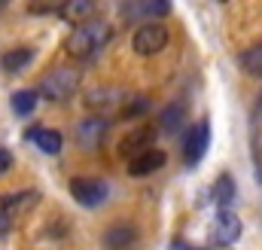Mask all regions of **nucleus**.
I'll return each instance as SVG.
<instances>
[{
  "label": "nucleus",
  "instance_id": "nucleus-1",
  "mask_svg": "<svg viewBox=\"0 0 262 250\" xmlns=\"http://www.w3.org/2000/svg\"><path fill=\"white\" fill-rule=\"evenodd\" d=\"M113 37V25L104 18H89L82 25H76V31L67 37V55L73 58H89L98 49H104Z\"/></svg>",
  "mask_w": 262,
  "mask_h": 250
},
{
  "label": "nucleus",
  "instance_id": "nucleus-2",
  "mask_svg": "<svg viewBox=\"0 0 262 250\" xmlns=\"http://www.w3.org/2000/svg\"><path fill=\"white\" fill-rule=\"evenodd\" d=\"M79 89V73L73 67H61V70H52L43 82H40V95L46 101H67L73 98Z\"/></svg>",
  "mask_w": 262,
  "mask_h": 250
},
{
  "label": "nucleus",
  "instance_id": "nucleus-3",
  "mask_svg": "<svg viewBox=\"0 0 262 250\" xmlns=\"http://www.w3.org/2000/svg\"><path fill=\"white\" fill-rule=\"evenodd\" d=\"M131 46L137 55H156L168 46V28L165 25H156V22H146L134 31L131 37Z\"/></svg>",
  "mask_w": 262,
  "mask_h": 250
},
{
  "label": "nucleus",
  "instance_id": "nucleus-4",
  "mask_svg": "<svg viewBox=\"0 0 262 250\" xmlns=\"http://www.w3.org/2000/svg\"><path fill=\"white\" fill-rule=\"evenodd\" d=\"M70 195H73L82 207H98V204L107 201L110 189H107L104 180H98V177H73V180H70Z\"/></svg>",
  "mask_w": 262,
  "mask_h": 250
},
{
  "label": "nucleus",
  "instance_id": "nucleus-5",
  "mask_svg": "<svg viewBox=\"0 0 262 250\" xmlns=\"http://www.w3.org/2000/svg\"><path fill=\"white\" fill-rule=\"evenodd\" d=\"M207 143H210V125L207 119L192 125V131L186 134V147H183V162L186 165H198L207 153Z\"/></svg>",
  "mask_w": 262,
  "mask_h": 250
},
{
  "label": "nucleus",
  "instance_id": "nucleus-6",
  "mask_svg": "<svg viewBox=\"0 0 262 250\" xmlns=\"http://www.w3.org/2000/svg\"><path fill=\"white\" fill-rule=\"evenodd\" d=\"M37 201H40V192H37V189L9 192V195H3V201H0V217H6V220H12V217H25L28 211L37 207Z\"/></svg>",
  "mask_w": 262,
  "mask_h": 250
},
{
  "label": "nucleus",
  "instance_id": "nucleus-7",
  "mask_svg": "<svg viewBox=\"0 0 262 250\" xmlns=\"http://www.w3.org/2000/svg\"><path fill=\"white\" fill-rule=\"evenodd\" d=\"M104 134H107V119L104 116H89L76 128V140H79L82 150H98L104 143Z\"/></svg>",
  "mask_w": 262,
  "mask_h": 250
},
{
  "label": "nucleus",
  "instance_id": "nucleus-8",
  "mask_svg": "<svg viewBox=\"0 0 262 250\" xmlns=\"http://www.w3.org/2000/svg\"><path fill=\"white\" fill-rule=\"evenodd\" d=\"M238 235H241V220L232 211H220L216 220H213V241L216 244H232V241H238Z\"/></svg>",
  "mask_w": 262,
  "mask_h": 250
},
{
  "label": "nucleus",
  "instance_id": "nucleus-9",
  "mask_svg": "<svg viewBox=\"0 0 262 250\" xmlns=\"http://www.w3.org/2000/svg\"><path fill=\"white\" fill-rule=\"evenodd\" d=\"M162 165H165V153H162V150H146V153H140V156H131L128 174L131 177H146V174L159 171Z\"/></svg>",
  "mask_w": 262,
  "mask_h": 250
},
{
  "label": "nucleus",
  "instance_id": "nucleus-10",
  "mask_svg": "<svg viewBox=\"0 0 262 250\" xmlns=\"http://www.w3.org/2000/svg\"><path fill=\"white\" fill-rule=\"evenodd\" d=\"M134 241H137V229L131 223H113L104 232V244L110 250H128Z\"/></svg>",
  "mask_w": 262,
  "mask_h": 250
},
{
  "label": "nucleus",
  "instance_id": "nucleus-11",
  "mask_svg": "<svg viewBox=\"0 0 262 250\" xmlns=\"http://www.w3.org/2000/svg\"><path fill=\"white\" fill-rule=\"evenodd\" d=\"M28 137H31V140L37 143V150L46 153V156H58L61 147H64V137H61V131H55V128H34V131H28Z\"/></svg>",
  "mask_w": 262,
  "mask_h": 250
},
{
  "label": "nucleus",
  "instance_id": "nucleus-12",
  "mask_svg": "<svg viewBox=\"0 0 262 250\" xmlns=\"http://www.w3.org/2000/svg\"><path fill=\"white\" fill-rule=\"evenodd\" d=\"M34 61V49L31 46H18V49H9V52H3V58H0V67L12 76V73H21L28 64Z\"/></svg>",
  "mask_w": 262,
  "mask_h": 250
},
{
  "label": "nucleus",
  "instance_id": "nucleus-13",
  "mask_svg": "<svg viewBox=\"0 0 262 250\" xmlns=\"http://www.w3.org/2000/svg\"><path fill=\"white\" fill-rule=\"evenodd\" d=\"M183 122H186V104L183 101H174L162 110V131L165 134H177L183 128Z\"/></svg>",
  "mask_w": 262,
  "mask_h": 250
},
{
  "label": "nucleus",
  "instance_id": "nucleus-14",
  "mask_svg": "<svg viewBox=\"0 0 262 250\" xmlns=\"http://www.w3.org/2000/svg\"><path fill=\"white\" fill-rule=\"evenodd\" d=\"M213 201L220 204V211H229V204L235 201V180L232 174H220L213 183Z\"/></svg>",
  "mask_w": 262,
  "mask_h": 250
},
{
  "label": "nucleus",
  "instance_id": "nucleus-15",
  "mask_svg": "<svg viewBox=\"0 0 262 250\" xmlns=\"http://www.w3.org/2000/svg\"><path fill=\"white\" fill-rule=\"evenodd\" d=\"M149 140H152V128H143V125H140V128H134L128 137L119 143V150H122V153H134V150H137V156H140V153L149 150V147H146Z\"/></svg>",
  "mask_w": 262,
  "mask_h": 250
},
{
  "label": "nucleus",
  "instance_id": "nucleus-16",
  "mask_svg": "<svg viewBox=\"0 0 262 250\" xmlns=\"http://www.w3.org/2000/svg\"><path fill=\"white\" fill-rule=\"evenodd\" d=\"M95 12V3L92 0H70V3H64L61 6V15L64 18H70V22H89V15Z\"/></svg>",
  "mask_w": 262,
  "mask_h": 250
},
{
  "label": "nucleus",
  "instance_id": "nucleus-17",
  "mask_svg": "<svg viewBox=\"0 0 262 250\" xmlns=\"http://www.w3.org/2000/svg\"><path fill=\"white\" fill-rule=\"evenodd\" d=\"M241 67L250 76H262V43H256V46H250V49L241 52Z\"/></svg>",
  "mask_w": 262,
  "mask_h": 250
},
{
  "label": "nucleus",
  "instance_id": "nucleus-18",
  "mask_svg": "<svg viewBox=\"0 0 262 250\" xmlns=\"http://www.w3.org/2000/svg\"><path fill=\"white\" fill-rule=\"evenodd\" d=\"M37 101H40V98H37V92H28V89H25V92H15L9 104H12V113H18V116H28V113H34Z\"/></svg>",
  "mask_w": 262,
  "mask_h": 250
},
{
  "label": "nucleus",
  "instance_id": "nucleus-19",
  "mask_svg": "<svg viewBox=\"0 0 262 250\" xmlns=\"http://www.w3.org/2000/svg\"><path fill=\"white\" fill-rule=\"evenodd\" d=\"M137 12L140 15H168L171 12V3L168 0H149V3H140Z\"/></svg>",
  "mask_w": 262,
  "mask_h": 250
},
{
  "label": "nucleus",
  "instance_id": "nucleus-20",
  "mask_svg": "<svg viewBox=\"0 0 262 250\" xmlns=\"http://www.w3.org/2000/svg\"><path fill=\"white\" fill-rule=\"evenodd\" d=\"M9 171H12V153L6 147H0V177L9 174Z\"/></svg>",
  "mask_w": 262,
  "mask_h": 250
},
{
  "label": "nucleus",
  "instance_id": "nucleus-21",
  "mask_svg": "<svg viewBox=\"0 0 262 250\" xmlns=\"http://www.w3.org/2000/svg\"><path fill=\"white\" fill-rule=\"evenodd\" d=\"M253 119H256V122H262V92L256 95V104H253Z\"/></svg>",
  "mask_w": 262,
  "mask_h": 250
},
{
  "label": "nucleus",
  "instance_id": "nucleus-22",
  "mask_svg": "<svg viewBox=\"0 0 262 250\" xmlns=\"http://www.w3.org/2000/svg\"><path fill=\"white\" fill-rule=\"evenodd\" d=\"M174 250H183V244H180V241H177V247H174Z\"/></svg>",
  "mask_w": 262,
  "mask_h": 250
}]
</instances>
